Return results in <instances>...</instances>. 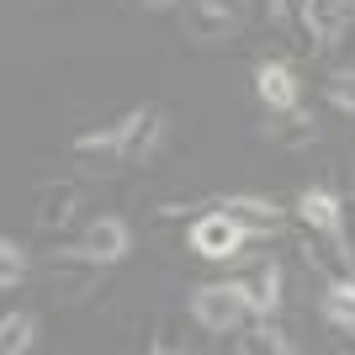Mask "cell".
<instances>
[{"label":"cell","instance_id":"52a82bcc","mask_svg":"<svg viewBox=\"0 0 355 355\" xmlns=\"http://www.w3.org/2000/svg\"><path fill=\"white\" fill-rule=\"evenodd\" d=\"M180 27L196 43H234L239 11L228 0H180Z\"/></svg>","mask_w":355,"mask_h":355},{"label":"cell","instance_id":"3957f363","mask_svg":"<svg viewBox=\"0 0 355 355\" xmlns=\"http://www.w3.org/2000/svg\"><path fill=\"white\" fill-rule=\"evenodd\" d=\"M297 223H302V234H313V239H324V244H334V250L345 254L355 266V254H350V239H345V202H340V191L334 186H308V191L297 196Z\"/></svg>","mask_w":355,"mask_h":355},{"label":"cell","instance_id":"d6986e66","mask_svg":"<svg viewBox=\"0 0 355 355\" xmlns=\"http://www.w3.org/2000/svg\"><path fill=\"white\" fill-rule=\"evenodd\" d=\"M144 11H170V6H180V0H138Z\"/></svg>","mask_w":355,"mask_h":355},{"label":"cell","instance_id":"8992f818","mask_svg":"<svg viewBox=\"0 0 355 355\" xmlns=\"http://www.w3.org/2000/svg\"><path fill=\"white\" fill-rule=\"evenodd\" d=\"M244 244H250V234H244L228 212H218V207L202 212V218L191 223V250L202 254V260H239Z\"/></svg>","mask_w":355,"mask_h":355},{"label":"cell","instance_id":"30bf717a","mask_svg":"<svg viewBox=\"0 0 355 355\" xmlns=\"http://www.w3.org/2000/svg\"><path fill=\"white\" fill-rule=\"evenodd\" d=\"M85 250L101 260V266H117V260H128V250H133V228L117 218V212H101V218L85 223Z\"/></svg>","mask_w":355,"mask_h":355},{"label":"cell","instance_id":"7c38bea8","mask_svg":"<svg viewBox=\"0 0 355 355\" xmlns=\"http://www.w3.org/2000/svg\"><path fill=\"white\" fill-rule=\"evenodd\" d=\"M254 96L266 112H286L302 101V80L292 74V64H254Z\"/></svg>","mask_w":355,"mask_h":355},{"label":"cell","instance_id":"ba28073f","mask_svg":"<svg viewBox=\"0 0 355 355\" xmlns=\"http://www.w3.org/2000/svg\"><path fill=\"white\" fill-rule=\"evenodd\" d=\"M37 207H32V223L43 228V234H64L80 212V180H43L37 196H32Z\"/></svg>","mask_w":355,"mask_h":355},{"label":"cell","instance_id":"5bb4252c","mask_svg":"<svg viewBox=\"0 0 355 355\" xmlns=\"http://www.w3.org/2000/svg\"><path fill=\"white\" fill-rule=\"evenodd\" d=\"M324 318L345 334H355V276H329L324 292Z\"/></svg>","mask_w":355,"mask_h":355},{"label":"cell","instance_id":"e0dca14e","mask_svg":"<svg viewBox=\"0 0 355 355\" xmlns=\"http://www.w3.org/2000/svg\"><path fill=\"white\" fill-rule=\"evenodd\" d=\"M27 250L16 244V239H0V292H11V286L27 282Z\"/></svg>","mask_w":355,"mask_h":355},{"label":"cell","instance_id":"2e32d148","mask_svg":"<svg viewBox=\"0 0 355 355\" xmlns=\"http://www.w3.org/2000/svg\"><path fill=\"white\" fill-rule=\"evenodd\" d=\"M234 350H239V355H292V340H286L270 318H254V329H244V334H239Z\"/></svg>","mask_w":355,"mask_h":355},{"label":"cell","instance_id":"5b68a950","mask_svg":"<svg viewBox=\"0 0 355 355\" xmlns=\"http://www.w3.org/2000/svg\"><path fill=\"white\" fill-rule=\"evenodd\" d=\"M74 154V170L85 180H117L128 164H122V138H117V122L112 128H90V133H74L69 144Z\"/></svg>","mask_w":355,"mask_h":355},{"label":"cell","instance_id":"8fae6325","mask_svg":"<svg viewBox=\"0 0 355 355\" xmlns=\"http://www.w3.org/2000/svg\"><path fill=\"white\" fill-rule=\"evenodd\" d=\"M239 292H244L250 318H270V313L282 308V266H276V260H260L250 276H239Z\"/></svg>","mask_w":355,"mask_h":355},{"label":"cell","instance_id":"9a60e30c","mask_svg":"<svg viewBox=\"0 0 355 355\" xmlns=\"http://www.w3.org/2000/svg\"><path fill=\"white\" fill-rule=\"evenodd\" d=\"M37 345V313L32 308H11L0 318V355H21Z\"/></svg>","mask_w":355,"mask_h":355},{"label":"cell","instance_id":"277c9868","mask_svg":"<svg viewBox=\"0 0 355 355\" xmlns=\"http://www.w3.org/2000/svg\"><path fill=\"white\" fill-rule=\"evenodd\" d=\"M191 318L207 329V334H239L244 318H250L239 282H207V286H196V292H191Z\"/></svg>","mask_w":355,"mask_h":355},{"label":"cell","instance_id":"ac0fdd59","mask_svg":"<svg viewBox=\"0 0 355 355\" xmlns=\"http://www.w3.org/2000/svg\"><path fill=\"white\" fill-rule=\"evenodd\" d=\"M324 90H329V106L334 112H345V117L355 122V69H334L324 80Z\"/></svg>","mask_w":355,"mask_h":355},{"label":"cell","instance_id":"6da1fadb","mask_svg":"<svg viewBox=\"0 0 355 355\" xmlns=\"http://www.w3.org/2000/svg\"><path fill=\"white\" fill-rule=\"evenodd\" d=\"M37 276H43L48 297H59V302H80V297H90L96 286H101L106 266L85 250V244H69V250H48L43 266H37Z\"/></svg>","mask_w":355,"mask_h":355},{"label":"cell","instance_id":"9c48e42d","mask_svg":"<svg viewBox=\"0 0 355 355\" xmlns=\"http://www.w3.org/2000/svg\"><path fill=\"white\" fill-rule=\"evenodd\" d=\"M212 207L228 212L250 239H266V234H282L286 228V207H276L270 196H223V202H212Z\"/></svg>","mask_w":355,"mask_h":355},{"label":"cell","instance_id":"7a4b0ae2","mask_svg":"<svg viewBox=\"0 0 355 355\" xmlns=\"http://www.w3.org/2000/svg\"><path fill=\"white\" fill-rule=\"evenodd\" d=\"M117 138H122V164H138V170H144V164L159 159L164 138H170V112H164L159 101L133 106V112L117 122Z\"/></svg>","mask_w":355,"mask_h":355},{"label":"cell","instance_id":"4fadbf2b","mask_svg":"<svg viewBox=\"0 0 355 355\" xmlns=\"http://www.w3.org/2000/svg\"><path fill=\"white\" fill-rule=\"evenodd\" d=\"M260 138L276 148H308L313 138H318V128H313V117L302 112V101L286 106V112H270L266 122H260Z\"/></svg>","mask_w":355,"mask_h":355}]
</instances>
